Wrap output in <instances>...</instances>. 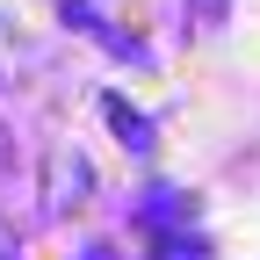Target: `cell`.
Returning <instances> with one entry per match:
<instances>
[{"label": "cell", "instance_id": "cell-1", "mask_svg": "<svg viewBox=\"0 0 260 260\" xmlns=\"http://www.w3.org/2000/svg\"><path fill=\"white\" fill-rule=\"evenodd\" d=\"M188 203L195 195H181V188H152L145 210H138V224L145 232H188Z\"/></svg>", "mask_w": 260, "mask_h": 260}, {"label": "cell", "instance_id": "cell-2", "mask_svg": "<svg viewBox=\"0 0 260 260\" xmlns=\"http://www.w3.org/2000/svg\"><path fill=\"white\" fill-rule=\"evenodd\" d=\"M102 116H109V130H116L130 152H152V116H138L123 94H109V102H102Z\"/></svg>", "mask_w": 260, "mask_h": 260}, {"label": "cell", "instance_id": "cell-3", "mask_svg": "<svg viewBox=\"0 0 260 260\" xmlns=\"http://www.w3.org/2000/svg\"><path fill=\"white\" fill-rule=\"evenodd\" d=\"M152 253L159 260H210V246L195 239V232H152Z\"/></svg>", "mask_w": 260, "mask_h": 260}, {"label": "cell", "instance_id": "cell-4", "mask_svg": "<svg viewBox=\"0 0 260 260\" xmlns=\"http://www.w3.org/2000/svg\"><path fill=\"white\" fill-rule=\"evenodd\" d=\"M224 8H232V0H188V15H195V22H210V29L224 22Z\"/></svg>", "mask_w": 260, "mask_h": 260}, {"label": "cell", "instance_id": "cell-5", "mask_svg": "<svg viewBox=\"0 0 260 260\" xmlns=\"http://www.w3.org/2000/svg\"><path fill=\"white\" fill-rule=\"evenodd\" d=\"M0 174H8V130H0Z\"/></svg>", "mask_w": 260, "mask_h": 260}, {"label": "cell", "instance_id": "cell-6", "mask_svg": "<svg viewBox=\"0 0 260 260\" xmlns=\"http://www.w3.org/2000/svg\"><path fill=\"white\" fill-rule=\"evenodd\" d=\"M0 260H15V253H8V246H0Z\"/></svg>", "mask_w": 260, "mask_h": 260}]
</instances>
